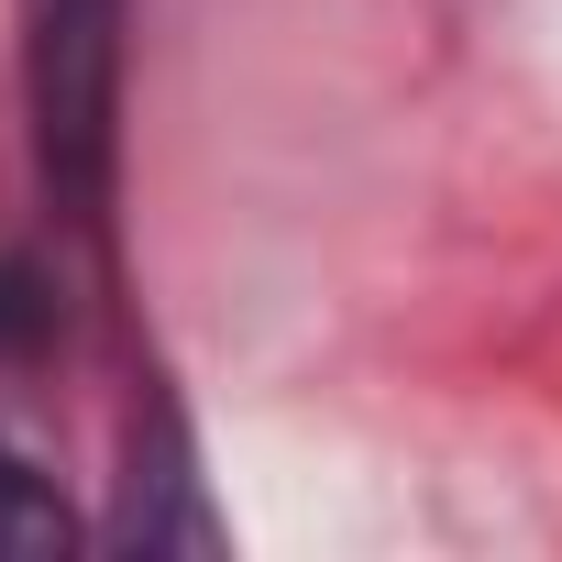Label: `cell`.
<instances>
[{
  "instance_id": "6da1fadb",
  "label": "cell",
  "mask_w": 562,
  "mask_h": 562,
  "mask_svg": "<svg viewBox=\"0 0 562 562\" xmlns=\"http://www.w3.org/2000/svg\"><path fill=\"white\" fill-rule=\"evenodd\" d=\"M122 34L133 0H34L23 34V122H34V177L67 232L111 221L122 177Z\"/></svg>"
},
{
  "instance_id": "7a4b0ae2",
  "label": "cell",
  "mask_w": 562,
  "mask_h": 562,
  "mask_svg": "<svg viewBox=\"0 0 562 562\" xmlns=\"http://www.w3.org/2000/svg\"><path fill=\"white\" fill-rule=\"evenodd\" d=\"M78 540V518H67V496L0 441V551H67Z\"/></svg>"
}]
</instances>
